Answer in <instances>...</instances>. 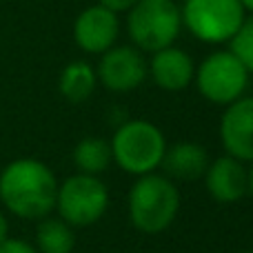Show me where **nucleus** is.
<instances>
[{
  "instance_id": "19",
  "label": "nucleus",
  "mask_w": 253,
  "mask_h": 253,
  "mask_svg": "<svg viewBox=\"0 0 253 253\" xmlns=\"http://www.w3.org/2000/svg\"><path fill=\"white\" fill-rule=\"evenodd\" d=\"M138 2V0H98V4H102V7L111 9V11L120 13V11H129L133 4Z\"/></svg>"
},
{
  "instance_id": "6",
  "label": "nucleus",
  "mask_w": 253,
  "mask_h": 253,
  "mask_svg": "<svg viewBox=\"0 0 253 253\" xmlns=\"http://www.w3.org/2000/svg\"><path fill=\"white\" fill-rule=\"evenodd\" d=\"M109 191L98 175L78 173L58 184L56 209L69 227H91L105 215Z\"/></svg>"
},
{
  "instance_id": "12",
  "label": "nucleus",
  "mask_w": 253,
  "mask_h": 253,
  "mask_svg": "<svg viewBox=\"0 0 253 253\" xmlns=\"http://www.w3.org/2000/svg\"><path fill=\"white\" fill-rule=\"evenodd\" d=\"M153 83L165 91H182L191 84L196 67L193 60L178 47H165L153 53L151 65H149Z\"/></svg>"
},
{
  "instance_id": "21",
  "label": "nucleus",
  "mask_w": 253,
  "mask_h": 253,
  "mask_svg": "<svg viewBox=\"0 0 253 253\" xmlns=\"http://www.w3.org/2000/svg\"><path fill=\"white\" fill-rule=\"evenodd\" d=\"M247 189L253 193V162H251V169L247 171Z\"/></svg>"
},
{
  "instance_id": "9",
  "label": "nucleus",
  "mask_w": 253,
  "mask_h": 253,
  "mask_svg": "<svg viewBox=\"0 0 253 253\" xmlns=\"http://www.w3.org/2000/svg\"><path fill=\"white\" fill-rule=\"evenodd\" d=\"M118 13L102 4H93L80 11L74 22V40L87 53H105L118 38Z\"/></svg>"
},
{
  "instance_id": "5",
  "label": "nucleus",
  "mask_w": 253,
  "mask_h": 253,
  "mask_svg": "<svg viewBox=\"0 0 253 253\" xmlns=\"http://www.w3.org/2000/svg\"><path fill=\"white\" fill-rule=\"evenodd\" d=\"M182 25L207 44L229 42L247 18L240 0H184Z\"/></svg>"
},
{
  "instance_id": "11",
  "label": "nucleus",
  "mask_w": 253,
  "mask_h": 253,
  "mask_svg": "<svg viewBox=\"0 0 253 253\" xmlns=\"http://www.w3.org/2000/svg\"><path fill=\"white\" fill-rule=\"evenodd\" d=\"M205 184L211 198L222 205L238 202L245 196L247 189V169L245 162L233 156H224L213 160L205 171Z\"/></svg>"
},
{
  "instance_id": "10",
  "label": "nucleus",
  "mask_w": 253,
  "mask_h": 253,
  "mask_svg": "<svg viewBox=\"0 0 253 253\" xmlns=\"http://www.w3.org/2000/svg\"><path fill=\"white\" fill-rule=\"evenodd\" d=\"M220 140L229 156L253 162V96L227 105L220 120Z\"/></svg>"
},
{
  "instance_id": "2",
  "label": "nucleus",
  "mask_w": 253,
  "mask_h": 253,
  "mask_svg": "<svg viewBox=\"0 0 253 253\" xmlns=\"http://www.w3.org/2000/svg\"><path fill=\"white\" fill-rule=\"evenodd\" d=\"M129 220L142 233L171 227L180 209V193L167 175L144 173L129 191Z\"/></svg>"
},
{
  "instance_id": "22",
  "label": "nucleus",
  "mask_w": 253,
  "mask_h": 253,
  "mask_svg": "<svg viewBox=\"0 0 253 253\" xmlns=\"http://www.w3.org/2000/svg\"><path fill=\"white\" fill-rule=\"evenodd\" d=\"M242 7H245V11H251L253 13V0H240Z\"/></svg>"
},
{
  "instance_id": "15",
  "label": "nucleus",
  "mask_w": 253,
  "mask_h": 253,
  "mask_svg": "<svg viewBox=\"0 0 253 253\" xmlns=\"http://www.w3.org/2000/svg\"><path fill=\"white\" fill-rule=\"evenodd\" d=\"M111 160H114L111 142L102 138H84L74 149V162L80 169V173L98 175L109 169Z\"/></svg>"
},
{
  "instance_id": "20",
  "label": "nucleus",
  "mask_w": 253,
  "mask_h": 253,
  "mask_svg": "<svg viewBox=\"0 0 253 253\" xmlns=\"http://www.w3.org/2000/svg\"><path fill=\"white\" fill-rule=\"evenodd\" d=\"M4 238H9V224H7V218L0 213V242H2Z\"/></svg>"
},
{
  "instance_id": "13",
  "label": "nucleus",
  "mask_w": 253,
  "mask_h": 253,
  "mask_svg": "<svg viewBox=\"0 0 253 253\" xmlns=\"http://www.w3.org/2000/svg\"><path fill=\"white\" fill-rule=\"evenodd\" d=\"M160 167L167 171L169 178L191 182V180L205 175L207 167H209V156H207L205 147H200L198 142H178L165 151Z\"/></svg>"
},
{
  "instance_id": "14",
  "label": "nucleus",
  "mask_w": 253,
  "mask_h": 253,
  "mask_svg": "<svg viewBox=\"0 0 253 253\" xmlns=\"http://www.w3.org/2000/svg\"><path fill=\"white\" fill-rule=\"evenodd\" d=\"M96 83H98L96 69L84 60H74L62 69L58 87H60V93L67 100L78 105V102H84L91 98Z\"/></svg>"
},
{
  "instance_id": "16",
  "label": "nucleus",
  "mask_w": 253,
  "mask_h": 253,
  "mask_svg": "<svg viewBox=\"0 0 253 253\" xmlns=\"http://www.w3.org/2000/svg\"><path fill=\"white\" fill-rule=\"evenodd\" d=\"M38 253H71L76 247V236L65 220L44 218L36 229Z\"/></svg>"
},
{
  "instance_id": "8",
  "label": "nucleus",
  "mask_w": 253,
  "mask_h": 253,
  "mask_svg": "<svg viewBox=\"0 0 253 253\" xmlns=\"http://www.w3.org/2000/svg\"><path fill=\"white\" fill-rule=\"evenodd\" d=\"M149 65L140 49L135 47H111L102 53L98 65V78L109 91L125 93L133 91L144 83Z\"/></svg>"
},
{
  "instance_id": "18",
  "label": "nucleus",
  "mask_w": 253,
  "mask_h": 253,
  "mask_svg": "<svg viewBox=\"0 0 253 253\" xmlns=\"http://www.w3.org/2000/svg\"><path fill=\"white\" fill-rule=\"evenodd\" d=\"M0 253H38V249L25 240H16V238H4L0 242Z\"/></svg>"
},
{
  "instance_id": "3",
  "label": "nucleus",
  "mask_w": 253,
  "mask_h": 253,
  "mask_svg": "<svg viewBox=\"0 0 253 253\" xmlns=\"http://www.w3.org/2000/svg\"><path fill=\"white\" fill-rule=\"evenodd\" d=\"M126 13V31L140 51L171 47L182 29V13L173 0H138Z\"/></svg>"
},
{
  "instance_id": "7",
  "label": "nucleus",
  "mask_w": 253,
  "mask_h": 253,
  "mask_svg": "<svg viewBox=\"0 0 253 253\" xmlns=\"http://www.w3.org/2000/svg\"><path fill=\"white\" fill-rule=\"evenodd\" d=\"M193 80L205 100L213 105H231L245 93L249 71L231 51H215L200 62Z\"/></svg>"
},
{
  "instance_id": "17",
  "label": "nucleus",
  "mask_w": 253,
  "mask_h": 253,
  "mask_svg": "<svg viewBox=\"0 0 253 253\" xmlns=\"http://www.w3.org/2000/svg\"><path fill=\"white\" fill-rule=\"evenodd\" d=\"M229 42H231L229 51L245 65V69L249 71V74H253V16L245 18L242 27L238 29V34L233 36Z\"/></svg>"
},
{
  "instance_id": "23",
  "label": "nucleus",
  "mask_w": 253,
  "mask_h": 253,
  "mask_svg": "<svg viewBox=\"0 0 253 253\" xmlns=\"http://www.w3.org/2000/svg\"><path fill=\"white\" fill-rule=\"evenodd\" d=\"M240 253H253V251H240Z\"/></svg>"
},
{
  "instance_id": "4",
  "label": "nucleus",
  "mask_w": 253,
  "mask_h": 253,
  "mask_svg": "<svg viewBox=\"0 0 253 253\" xmlns=\"http://www.w3.org/2000/svg\"><path fill=\"white\" fill-rule=\"evenodd\" d=\"M167 142L162 131L147 120H129L116 131L111 153L118 167L131 175L153 173L165 158Z\"/></svg>"
},
{
  "instance_id": "1",
  "label": "nucleus",
  "mask_w": 253,
  "mask_h": 253,
  "mask_svg": "<svg viewBox=\"0 0 253 253\" xmlns=\"http://www.w3.org/2000/svg\"><path fill=\"white\" fill-rule=\"evenodd\" d=\"M56 175L40 160L20 158L9 162L0 173V200L18 218H47L56 209Z\"/></svg>"
}]
</instances>
